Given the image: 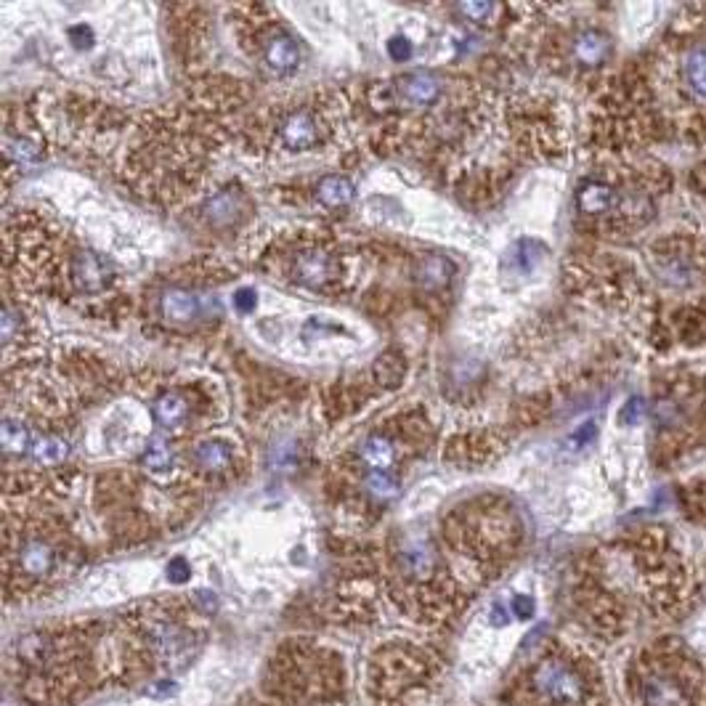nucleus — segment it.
<instances>
[{"instance_id": "obj_1", "label": "nucleus", "mask_w": 706, "mask_h": 706, "mask_svg": "<svg viewBox=\"0 0 706 706\" xmlns=\"http://www.w3.org/2000/svg\"><path fill=\"white\" fill-rule=\"evenodd\" d=\"M531 685H534L539 699H545L547 704L571 706L584 699V680L566 661H542V664L534 669V675H531Z\"/></svg>"}, {"instance_id": "obj_2", "label": "nucleus", "mask_w": 706, "mask_h": 706, "mask_svg": "<svg viewBox=\"0 0 706 706\" xmlns=\"http://www.w3.org/2000/svg\"><path fill=\"white\" fill-rule=\"evenodd\" d=\"M292 277L303 287L319 290L338 277V261L327 250H303L292 263Z\"/></svg>"}, {"instance_id": "obj_3", "label": "nucleus", "mask_w": 706, "mask_h": 706, "mask_svg": "<svg viewBox=\"0 0 706 706\" xmlns=\"http://www.w3.org/2000/svg\"><path fill=\"white\" fill-rule=\"evenodd\" d=\"M70 277L80 292L96 295L107 287L109 266L104 258H99L91 250H77L70 261Z\"/></svg>"}, {"instance_id": "obj_4", "label": "nucleus", "mask_w": 706, "mask_h": 706, "mask_svg": "<svg viewBox=\"0 0 706 706\" xmlns=\"http://www.w3.org/2000/svg\"><path fill=\"white\" fill-rule=\"evenodd\" d=\"M393 93H396V101H399V104H407V107H430V104H436L438 96H441V83H438V77H433L430 72H412V75H404L396 80Z\"/></svg>"}, {"instance_id": "obj_5", "label": "nucleus", "mask_w": 706, "mask_h": 706, "mask_svg": "<svg viewBox=\"0 0 706 706\" xmlns=\"http://www.w3.org/2000/svg\"><path fill=\"white\" fill-rule=\"evenodd\" d=\"M279 136H282L284 144L290 146V149H295V152L311 149V146H316V141H319V120H316L314 112L298 109V112H292V115L284 120L282 128H279Z\"/></svg>"}, {"instance_id": "obj_6", "label": "nucleus", "mask_w": 706, "mask_h": 706, "mask_svg": "<svg viewBox=\"0 0 706 706\" xmlns=\"http://www.w3.org/2000/svg\"><path fill=\"white\" fill-rule=\"evenodd\" d=\"M16 563H19L24 576L43 579V576H48L54 571L56 553L43 539H27L22 545V550H19V555H16Z\"/></svg>"}, {"instance_id": "obj_7", "label": "nucleus", "mask_w": 706, "mask_h": 706, "mask_svg": "<svg viewBox=\"0 0 706 706\" xmlns=\"http://www.w3.org/2000/svg\"><path fill=\"white\" fill-rule=\"evenodd\" d=\"M245 213V194L237 189H223L221 194H215L213 200L208 202L205 215L213 226H231L239 221V215Z\"/></svg>"}, {"instance_id": "obj_8", "label": "nucleus", "mask_w": 706, "mask_h": 706, "mask_svg": "<svg viewBox=\"0 0 706 706\" xmlns=\"http://www.w3.org/2000/svg\"><path fill=\"white\" fill-rule=\"evenodd\" d=\"M574 56L576 62L587 64V67H598L611 56V40L600 30L579 32L574 40Z\"/></svg>"}, {"instance_id": "obj_9", "label": "nucleus", "mask_w": 706, "mask_h": 706, "mask_svg": "<svg viewBox=\"0 0 706 706\" xmlns=\"http://www.w3.org/2000/svg\"><path fill=\"white\" fill-rule=\"evenodd\" d=\"M152 412L154 420L160 425H165V428H178V425H184L186 417H189V399L178 391L162 393L160 399L154 401Z\"/></svg>"}, {"instance_id": "obj_10", "label": "nucleus", "mask_w": 706, "mask_h": 706, "mask_svg": "<svg viewBox=\"0 0 706 706\" xmlns=\"http://www.w3.org/2000/svg\"><path fill=\"white\" fill-rule=\"evenodd\" d=\"M160 306L170 322H192L200 314V298L189 290H168L162 295Z\"/></svg>"}, {"instance_id": "obj_11", "label": "nucleus", "mask_w": 706, "mask_h": 706, "mask_svg": "<svg viewBox=\"0 0 706 706\" xmlns=\"http://www.w3.org/2000/svg\"><path fill=\"white\" fill-rule=\"evenodd\" d=\"M576 205L584 210V213L598 215L606 213L616 205V192L603 181H587V184L576 192Z\"/></svg>"}, {"instance_id": "obj_12", "label": "nucleus", "mask_w": 706, "mask_h": 706, "mask_svg": "<svg viewBox=\"0 0 706 706\" xmlns=\"http://www.w3.org/2000/svg\"><path fill=\"white\" fill-rule=\"evenodd\" d=\"M452 277L454 263L444 258V255H428L420 263V269H417V282L423 284L425 290H444V287H449Z\"/></svg>"}, {"instance_id": "obj_13", "label": "nucleus", "mask_w": 706, "mask_h": 706, "mask_svg": "<svg viewBox=\"0 0 706 706\" xmlns=\"http://www.w3.org/2000/svg\"><path fill=\"white\" fill-rule=\"evenodd\" d=\"M266 62L274 72H290L298 67L300 48L290 35H277L266 43Z\"/></svg>"}, {"instance_id": "obj_14", "label": "nucleus", "mask_w": 706, "mask_h": 706, "mask_svg": "<svg viewBox=\"0 0 706 706\" xmlns=\"http://www.w3.org/2000/svg\"><path fill=\"white\" fill-rule=\"evenodd\" d=\"M316 200L322 202L324 208H346L348 202L353 200V184L346 176H324L316 186Z\"/></svg>"}, {"instance_id": "obj_15", "label": "nucleus", "mask_w": 706, "mask_h": 706, "mask_svg": "<svg viewBox=\"0 0 706 706\" xmlns=\"http://www.w3.org/2000/svg\"><path fill=\"white\" fill-rule=\"evenodd\" d=\"M361 460L369 470H383L388 473L391 465L396 462V446L385 436H369L361 446Z\"/></svg>"}, {"instance_id": "obj_16", "label": "nucleus", "mask_w": 706, "mask_h": 706, "mask_svg": "<svg viewBox=\"0 0 706 706\" xmlns=\"http://www.w3.org/2000/svg\"><path fill=\"white\" fill-rule=\"evenodd\" d=\"M30 454L32 460L40 462V465H62L64 460H67V454H70V446H67V441L59 436H38L32 438V446H30Z\"/></svg>"}, {"instance_id": "obj_17", "label": "nucleus", "mask_w": 706, "mask_h": 706, "mask_svg": "<svg viewBox=\"0 0 706 706\" xmlns=\"http://www.w3.org/2000/svg\"><path fill=\"white\" fill-rule=\"evenodd\" d=\"M194 462L202 470L218 473V470H226L231 465V449L223 441H202L194 449Z\"/></svg>"}, {"instance_id": "obj_18", "label": "nucleus", "mask_w": 706, "mask_h": 706, "mask_svg": "<svg viewBox=\"0 0 706 706\" xmlns=\"http://www.w3.org/2000/svg\"><path fill=\"white\" fill-rule=\"evenodd\" d=\"M149 637H152V645L157 648V651L168 659V656H176L181 648L186 645V640H184V635H181V630L178 627H173V624H168V622H160V624H154L152 627V632H149Z\"/></svg>"}, {"instance_id": "obj_19", "label": "nucleus", "mask_w": 706, "mask_h": 706, "mask_svg": "<svg viewBox=\"0 0 706 706\" xmlns=\"http://www.w3.org/2000/svg\"><path fill=\"white\" fill-rule=\"evenodd\" d=\"M401 566L407 568V574L412 576H428L433 571V553L425 545L415 542L401 553Z\"/></svg>"}, {"instance_id": "obj_20", "label": "nucleus", "mask_w": 706, "mask_h": 706, "mask_svg": "<svg viewBox=\"0 0 706 706\" xmlns=\"http://www.w3.org/2000/svg\"><path fill=\"white\" fill-rule=\"evenodd\" d=\"M144 465L149 470H165L173 465V446L168 438L154 436L144 449Z\"/></svg>"}, {"instance_id": "obj_21", "label": "nucleus", "mask_w": 706, "mask_h": 706, "mask_svg": "<svg viewBox=\"0 0 706 706\" xmlns=\"http://www.w3.org/2000/svg\"><path fill=\"white\" fill-rule=\"evenodd\" d=\"M30 446H32L30 430L24 428V425L14 423V420H6V423H3V452L22 454L27 452Z\"/></svg>"}, {"instance_id": "obj_22", "label": "nucleus", "mask_w": 706, "mask_h": 706, "mask_svg": "<svg viewBox=\"0 0 706 706\" xmlns=\"http://www.w3.org/2000/svg\"><path fill=\"white\" fill-rule=\"evenodd\" d=\"M3 152L14 162H35L40 157V146L24 136H6L3 139Z\"/></svg>"}, {"instance_id": "obj_23", "label": "nucleus", "mask_w": 706, "mask_h": 706, "mask_svg": "<svg viewBox=\"0 0 706 706\" xmlns=\"http://www.w3.org/2000/svg\"><path fill=\"white\" fill-rule=\"evenodd\" d=\"M367 492L375 499L385 502V499H393L399 494V481L391 476V473H383V470H369L367 476Z\"/></svg>"}, {"instance_id": "obj_24", "label": "nucleus", "mask_w": 706, "mask_h": 706, "mask_svg": "<svg viewBox=\"0 0 706 706\" xmlns=\"http://www.w3.org/2000/svg\"><path fill=\"white\" fill-rule=\"evenodd\" d=\"M685 77H688V85H691L693 91L706 99V48H699V51H693L688 56Z\"/></svg>"}, {"instance_id": "obj_25", "label": "nucleus", "mask_w": 706, "mask_h": 706, "mask_svg": "<svg viewBox=\"0 0 706 706\" xmlns=\"http://www.w3.org/2000/svg\"><path fill=\"white\" fill-rule=\"evenodd\" d=\"M534 242H518V245L513 247V253H510V263H513V269L518 271V274H529L531 269H534V263H537L539 253H531L534 250Z\"/></svg>"}, {"instance_id": "obj_26", "label": "nucleus", "mask_w": 706, "mask_h": 706, "mask_svg": "<svg viewBox=\"0 0 706 706\" xmlns=\"http://www.w3.org/2000/svg\"><path fill=\"white\" fill-rule=\"evenodd\" d=\"M377 375L383 377L385 383L396 385L401 375H404V361L396 359V356H383V359L377 361Z\"/></svg>"}, {"instance_id": "obj_27", "label": "nucleus", "mask_w": 706, "mask_h": 706, "mask_svg": "<svg viewBox=\"0 0 706 706\" xmlns=\"http://www.w3.org/2000/svg\"><path fill=\"white\" fill-rule=\"evenodd\" d=\"M457 8H460L462 16H468L470 22L484 24L497 11V3H460Z\"/></svg>"}, {"instance_id": "obj_28", "label": "nucleus", "mask_w": 706, "mask_h": 706, "mask_svg": "<svg viewBox=\"0 0 706 706\" xmlns=\"http://www.w3.org/2000/svg\"><path fill=\"white\" fill-rule=\"evenodd\" d=\"M412 43H409L404 35H396V38L388 40V56H391L393 62H409L412 59Z\"/></svg>"}, {"instance_id": "obj_29", "label": "nucleus", "mask_w": 706, "mask_h": 706, "mask_svg": "<svg viewBox=\"0 0 706 706\" xmlns=\"http://www.w3.org/2000/svg\"><path fill=\"white\" fill-rule=\"evenodd\" d=\"M645 417V401L643 399H630L619 409V420L624 425H637Z\"/></svg>"}, {"instance_id": "obj_30", "label": "nucleus", "mask_w": 706, "mask_h": 706, "mask_svg": "<svg viewBox=\"0 0 706 706\" xmlns=\"http://www.w3.org/2000/svg\"><path fill=\"white\" fill-rule=\"evenodd\" d=\"M592 438H595V425L592 423H584L579 425V428L571 433V438H568V444L574 446V449H582V446L592 444Z\"/></svg>"}, {"instance_id": "obj_31", "label": "nucleus", "mask_w": 706, "mask_h": 706, "mask_svg": "<svg viewBox=\"0 0 706 706\" xmlns=\"http://www.w3.org/2000/svg\"><path fill=\"white\" fill-rule=\"evenodd\" d=\"M168 576L170 582H186V579H189V563H186L184 558H173V561L168 563Z\"/></svg>"}, {"instance_id": "obj_32", "label": "nucleus", "mask_w": 706, "mask_h": 706, "mask_svg": "<svg viewBox=\"0 0 706 706\" xmlns=\"http://www.w3.org/2000/svg\"><path fill=\"white\" fill-rule=\"evenodd\" d=\"M255 303H258V298H255L253 290H239L237 295H234V306H237L239 314H250L255 308Z\"/></svg>"}, {"instance_id": "obj_33", "label": "nucleus", "mask_w": 706, "mask_h": 706, "mask_svg": "<svg viewBox=\"0 0 706 706\" xmlns=\"http://www.w3.org/2000/svg\"><path fill=\"white\" fill-rule=\"evenodd\" d=\"M513 614L518 616V619H529V616L534 614V600H531L529 595H515Z\"/></svg>"}, {"instance_id": "obj_34", "label": "nucleus", "mask_w": 706, "mask_h": 706, "mask_svg": "<svg viewBox=\"0 0 706 706\" xmlns=\"http://www.w3.org/2000/svg\"><path fill=\"white\" fill-rule=\"evenodd\" d=\"M70 38H75L77 48H91V43H93L91 27H83V24H80V27H72Z\"/></svg>"}, {"instance_id": "obj_35", "label": "nucleus", "mask_w": 706, "mask_h": 706, "mask_svg": "<svg viewBox=\"0 0 706 706\" xmlns=\"http://www.w3.org/2000/svg\"><path fill=\"white\" fill-rule=\"evenodd\" d=\"M494 624H505V608L494 606Z\"/></svg>"}]
</instances>
